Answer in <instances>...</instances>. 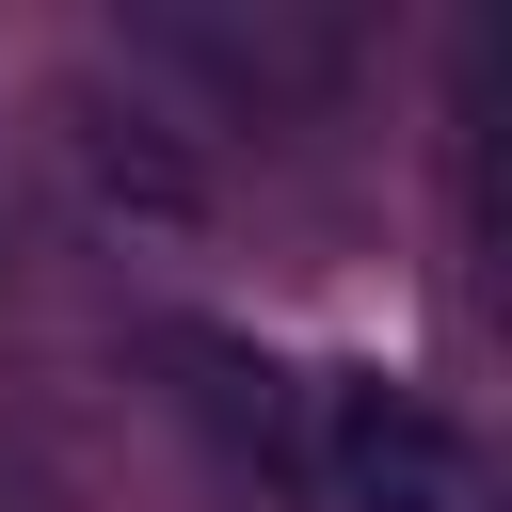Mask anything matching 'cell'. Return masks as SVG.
I'll use <instances>...</instances> for the list:
<instances>
[{
    "instance_id": "6da1fadb",
    "label": "cell",
    "mask_w": 512,
    "mask_h": 512,
    "mask_svg": "<svg viewBox=\"0 0 512 512\" xmlns=\"http://www.w3.org/2000/svg\"><path fill=\"white\" fill-rule=\"evenodd\" d=\"M304 480H320L336 512H496L480 432L432 416V400L384 384V368H336V384L304 400Z\"/></svg>"
}]
</instances>
